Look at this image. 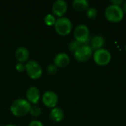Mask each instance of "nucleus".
I'll return each mask as SVG.
<instances>
[{
    "mask_svg": "<svg viewBox=\"0 0 126 126\" xmlns=\"http://www.w3.org/2000/svg\"><path fill=\"white\" fill-rule=\"evenodd\" d=\"M31 106V103H30L26 99L18 98L12 103L10 110L14 116L23 117L30 113Z\"/></svg>",
    "mask_w": 126,
    "mask_h": 126,
    "instance_id": "f257e3e1",
    "label": "nucleus"
},
{
    "mask_svg": "<svg viewBox=\"0 0 126 126\" xmlns=\"http://www.w3.org/2000/svg\"><path fill=\"white\" fill-rule=\"evenodd\" d=\"M105 16L111 22H119L124 17V11L121 6L111 4L106 8Z\"/></svg>",
    "mask_w": 126,
    "mask_h": 126,
    "instance_id": "f03ea898",
    "label": "nucleus"
},
{
    "mask_svg": "<svg viewBox=\"0 0 126 126\" xmlns=\"http://www.w3.org/2000/svg\"><path fill=\"white\" fill-rule=\"evenodd\" d=\"M54 27L58 34L65 36L71 32L72 29V23L68 17L62 16L57 18Z\"/></svg>",
    "mask_w": 126,
    "mask_h": 126,
    "instance_id": "7ed1b4c3",
    "label": "nucleus"
},
{
    "mask_svg": "<svg viewBox=\"0 0 126 126\" xmlns=\"http://www.w3.org/2000/svg\"><path fill=\"white\" fill-rule=\"evenodd\" d=\"M25 70L29 77L32 79L40 78L43 72L41 64L35 60H30L27 61L25 63Z\"/></svg>",
    "mask_w": 126,
    "mask_h": 126,
    "instance_id": "20e7f679",
    "label": "nucleus"
},
{
    "mask_svg": "<svg viewBox=\"0 0 126 126\" xmlns=\"http://www.w3.org/2000/svg\"><path fill=\"white\" fill-rule=\"evenodd\" d=\"M75 40L81 44H87L89 40V29L84 24H78L74 30Z\"/></svg>",
    "mask_w": 126,
    "mask_h": 126,
    "instance_id": "39448f33",
    "label": "nucleus"
},
{
    "mask_svg": "<svg viewBox=\"0 0 126 126\" xmlns=\"http://www.w3.org/2000/svg\"><path fill=\"white\" fill-rule=\"evenodd\" d=\"M93 59L97 65L106 66L109 64L111 61V55L108 49L105 48H101L94 51V52L93 53Z\"/></svg>",
    "mask_w": 126,
    "mask_h": 126,
    "instance_id": "423d86ee",
    "label": "nucleus"
},
{
    "mask_svg": "<svg viewBox=\"0 0 126 126\" xmlns=\"http://www.w3.org/2000/svg\"><path fill=\"white\" fill-rule=\"evenodd\" d=\"M93 55V50L89 44H83L74 52L75 58L80 62L87 61Z\"/></svg>",
    "mask_w": 126,
    "mask_h": 126,
    "instance_id": "0eeeda50",
    "label": "nucleus"
},
{
    "mask_svg": "<svg viewBox=\"0 0 126 126\" xmlns=\"http://www.w3.org/2000/svg\"><path fill=\"white\" fill-rule=\"evenodd\" d=\"M42 102L47 107L53 109L58 103V97L55 92L47 91L42 95Z\"/></svg>",
    "mask_w": 126,
    "mask_h": 126,
    "instance_id": "6e6552de",
    "label": "nucleus"
},
{
    "mask_svg": "<svg viewBox=\"0 0 126 126\" xmlns=\"http://www.w3.org/2000/svg\"><path fill=\"white\" fill-rule=\"evenodd\" d=\"M68 10V4L65 0H56L52 6L53 15L58 17H62Z\"/></svg>",
    "mask_w": 126,
    "mask_h": 126,
    "instance_id": "1a4fd4ad",
    "label": "nucleus"
},
{
    "mask_svg": "<svg viewBox=\"0 0 126 126\" xmlns=\"http://www.w3.org/2000/svg\"><path fill=\"white\" fill-rule=\"evenodd\" d=\"M26 97L27 100L30 103H32L34 105H36L40 98H41V92L38 88L35 86H32L29 87L26 92Z\"/></svg>",
    "mask_w": 126,
    "mask_h": 126,
    "instance_id": "9d476101",
    "label": "nucleus"
},
{
    "mask_svg": "<svg viewBox=\"0 0 126 126\" xmlns=\"http://www.w3.org/2000/svg\"><path fill=\"white\" fill-rule=\"evenodd\" d=\"M69 62H70L69 56L64 52L58 53L54 58V64L57 67H60V68L66 67L69 65Z\"/></svg>",
    "mask_w": 126,
    "mask_h": 126,
    "instance_id": "9b49d317",
    "label": "nucleus"
},
{
    "mask_svg": "<svg viewBox=\"0 0 126 126\" xmlns=\"http://www.w3.org/2000/svg\"><path fill=\"white\" fill-rule=\"evenodd\" d=\"M15 55L17 61L20 63H24L28 61L30 57V51L24 47H19L15 52Z\"/></svg>",
    "mask_w": 126,
    "mask_h": 126,
    "instance_id": "f8f14e48",
    "label": "nucleus"
},
{
    "mask_svg": "<svg viewBox=\"0 0 126 126\" xmlns=\"http://www.w3.org/2000/svg\"><path fill=\"white\" fill-rule=\"evenodd\" d=\"M105 44V39L102 35H96L94 36H93L91 39L89 46L92 48V50H97L100 49L101 48H103V47Z\"/></svg>",
    "mask_w": 126,
    "mask_h": 126,
    "instance_id": "ddd939ff",
    "label": "nucleus"
},
{
    "mask_svg": "<svg viewBox=\"0 0 126 126\" xmlns=\"http://www.w3.org/2000/svg\"><path fill=\"white\" fill-rule=\"evenodd\" d=\"M49 117L52 121H54L55 123H59L63 120L64 112L61 108L55 107V108L52 109L50 114H49Z\"/></svg>",
    "mask_w": 126,
    "mask_h": 126,
    "instance_id": "4468645a",
    "label": "nucleus"
},
{
    "mask_svg": "<svg viewBox=\"0 0 126 126\" xmlns=\"http://www.w3.org/2000/svg\"><path fill=\"white\" fill-rule=\"evenodd\" d=\"M89 4L87 0H74L72 1V7L78 11L86 10L89 7Z\"/></svg>",
    "mask_w": 126,
    "mask_h": 126,
    "instance_id": "2eb2a0df",
    "label": "nucleus"
},
{
    "mask_svg": "<svg viewBox=\"0 0 126 126\" xmlns=\"http://www.w3.org/2000/svg\"><path fill=\"white\" fill-rule=\"evenodd\" d=\"M56 19L57 18L55 17V15H53L52 13H48L44 16V21L47 26H52L55 25Z\"/></svg>",
    "mask_w": 126,
    "mask_h": 126,
    "instance_id": "dca6fc26",
    "label": "nucleus"
},
{
    "mask_svg": "<svg viewBox=\"0 0 126 126\" xmlns=\"http://www.w3.org/2000/svg\"><path fill=\"white\" fill-rule=\"evenodd\" d=\"M41 112H42L41 109L38 106L34 105V106H31V109L30 111V114L31 116H32L34 117H38L41 114Z\"/></svg>",
    "mask_w": 126,
    "mask_h": 126,
    "instance_id": "f3484780",
    "label": "nucleus"
},
{
    "mask_svg": "<svg viewBox=\"0 0 126 126\" xmlns=\"http://www.w3.org/2000/svg\"><path fill=\"white\" fill-rule=\"evenodd\" d=\"M86 14L89 18H94L97 15V10L94 7H89L86 10Z\"/></svg>",
    "mask_w": 126,
    "mask_h": 126,
    "instance_id": "a211bd4d",
    "label": "nucleus"
},
{
    "mask_svg": "<svg viewBox=\"0 0 126 126\" xmlns=\"http://www.w3.org/2000/svg\"><path fill=\"white\" fill-rule=\"evenodd\" d=\"M83 44H81L80 42L77 41L76 40H73L69 44V49L71 52H75L78 49H79Z\"/></svg>",
    "mask_w": 126,
    "mask_h": 126,
    "instance_id": "6ab92c4d",
    "label": "nucleus"
},
{
    "mask_svg": "<svg viewBox=\"0 0 126 126\" xmlns=\"http://www.w3.org/2000/svg\"><path fill=\"white\" fill-rule=\"evenodd\" d=\"M47 72H48L50 75H55V74H56L57 72H58V67H57L54 63L49 64V65L47 66Z\"/></svg>",
    "mask_w": 126,
    "mask_h": 126,
    "instance_id": "aec40b11",
    "label": "nucleus"
},
{
    "mask_svg": "<svg viewBox=\"0 0 126 126\" xmlns=\"http://www.w3.org/2000/svg\"><path fill=\"white\" fill-rule=\"evenodd\" d=\"M16 69L18 71V72H23L24 70H25V64L24 63H20V62H18L16 64Z\"/></svg>",
    "mask_w": 126,
    "mask_h": 126,
    "instance_id": "412c9836",
    "label": "nucleus"
},
{
    "mask_svg": "<svg viewBox=\"0 0 126 126\" xmlns=\"http://www.w3.org/2000/svg\"><path fill=\"white\" fill-rule=\"evenodd\" d=\"M44 126L43 123L39 121V120H32L30 123H29V126Z\"/></svg>",
    "mask_w": 126,
    "mask_h": 126,
    "instance_id": "4be33fe9",
    "label": "nucleus"
},
{
    "mask_svg": "<svg viewBox=\"0 0 126 126\" xmlns=\"http://www.w3.org/2000/svg\"><path fill=\"white\" fill-rule=\"evenodd\" d=\"M122 3H123V0H112L111 1V4H116V5H119V6H120Z\"/></svg>",
    "mask_w": 126,
    "mask_h": 126,
    "instance_id": "5701e85b",
    "label": "nucleus"
},
{
    "mask_svg": "<svg viewBox=\"0 0 126 126\" xmlns=\"http://www.w3.org/2000/svg\"><path fill=\"white\" fill-rule=\"evenodd\" d=\"M122 8H123V10L124 13H125V12L126 13V1L123 2V7H122Z\"/></svg>",
    "mask_w": 126,
    "mask_h": 126,
    "instance_id": "b1692460",
    "label": "nucleus"
},
{
    "mask_svg": "<svg viewBox=\"0 0 126 126\" xmlns=\"http://www.w3.org/2000/svg\"><path fill=\"white\" fill-rule=\"evenodd\" d=\"M18 126L14 125V124H9V125H7V126Z\"/></svg>",
    "mask_w": 126,
    "mask_h": 126,
    "instance_id": "393cba45",
    "label": "nucleus"
},
{
    "mask_svg": "<svg viewBox=\"0 0 126 126\" xmlns=\"http://www.w3.org/2000/svg\"><path fill=\"white\" fill-rule=\"evenodd\" d=\"M125 49H126V44L125 45Z\"/></svg>",
    "mask_w": 126,
    "mask_h": 126,
    "instance_id": "a878e982",
    "label": "nucleus"
}]
</instances>
